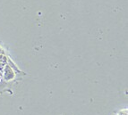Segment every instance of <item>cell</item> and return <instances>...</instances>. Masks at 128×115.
Returning <instances> with one entry per match:
<instances>
[{"label":"cell","instance_id":"6da1fadb","mask_svg":"<svg viewBox=\"0 0 128 115\" xmlns=\"http://www.w3.org/2000/svg\"><path fill=\"white\" fill-rule=\"evenodd\" d=\"M118 115H127V110H122V111L118 112Z\"/></svg>","mask_w":128,"mask_h":115},{"label":"cell","instance_id":"7a4b0ae2","mask_svg":"<svg viewBox=\"0 0 128 115\" xmlns=\"http://www.w3.org/2000/svg\"><path fill=\"white\" fill-rule=\"evenodd\" d=\"M2 76V74H1V70H0V77Z\"/></svg>","mask_w":128,"mask_h":115}]
</instances>
